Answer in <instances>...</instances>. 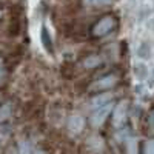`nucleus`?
I'll return each mask as SVG.
<instances>
[{
    "mask_svg": "<svg viewBox=\"0 0 154 154\" xmlns=\"http://www.w3.org/2000/svg\"><path fill=\"white\" fill-rule=\"evenodd\" d=\"M114 28V19L111 16H106L103 17L100 22H97L94 25V28H93V34L97 35V37H103L106 34H109Z\"/></svg>",
    "mask_w": 154,
    "mask_h": 154,
    "instance_id": "7ed1b4c3",
    "label": "nucleus"
},
{
    "mask_svg": "<svg viewBox=\"0 0 154 154\" xmlns=\"http://www.w3.org/2000/svg\"><path fill=\"white\" fill-rule=\"evenodd\" d=\"M133 74L136 77V80H140V82H143L148 79V74H149V69L146 66V63L145 62H136L134 65H133Z\"/></svg>",
    "mask_w": 154,
    "mask_h": 154,
    "instance_id": "0eeeda50",
    "label": "nucleus"
},
{
    "mask_svg": "<svg viewBox=\"0 0 154 154\" xmlns=\"http://www.w3.org/2000/svg\"><path fill=\"white\" fill-rule=\"evenodd\" d=\"M34 154H45V151H40V149H38V151H35Z\"/></svg>",
    "mask_w": 154,
    "mask_h": 154,
    "instance_id": "aec40b11",
    "label": "nucleus"
},
{
    "mask_svg": "<svg viewBox=\"0 0 154 154\" xmlns=\"http://www.w3.org/2000/svg\"><path fill=\"white\" fill-rule=\"evenodd\" d=\"M86 146H88L89 151L97 154V152H100L102 149H103V140H102V137H99V136H93V137L88 139Z\"/></svg>",
    "mask_w": 154,
    "mask_h": 154,
    "instance_id": "9d476101",
    "label": "nucleus"
},
{
    "mask_svg": "<svg viewBox=\"0 0 154 154\" xmlns=\"http://www.w3.org/2000/svg\"><path fill=\"white\" fill-rule=\"evenodd\" d=\"M0 66H2V60H0Z\"/></svg>",
    "mask_w": 154,
    "mask_h": 154,
    "instance_id": "5701e85b",
    "label": "nucleus"
},
{
    "mask_svg": "<svg viewBox=\"0 0 154 154\" xmlns=\"http://www.w3.org/2000/svg\"><path fill=\"white\" fill-rule=\"evenodd\" d=\"M40 42H42V46L46 49V53L53 54V37H51L46 25H42L40 28Z\"/></svg>",
    "mask_w": 154,
    "mask_h": 154,
    "instance_id": "6e6552de",
    "label": "nucleus"
},
{
    "mask_svg": "<svg viewBox=\"0 0 154 154\" xmlns=\"http://www.w3.org/2000/svg\"><path fill=\"white\" fill-rule=\"evenodd\" d=\"M152 28H154V17H152Z\"/></svg>",
    "mask_w": 154,
    "mask_h": 154,
    "instance_id": "412c9836",
    "label": "nucleus"
},
{
    "mask_svg": "<svg viewBox=\"0 0 154 154\" xmlns=\"http://www.w3.org/2000/svg\"><path fill=\"white\" fill-rule=\"evenodd\" d=\"M116 83H117V75L108 74V75H103V77H100V79H97L91 86H89V89H91V91H105V89H111Z\"/></svg>",
    "mask_w": 154,
    "mask_h": 154,
    "instance_id": "f03ea898",
    "label": "nucleus"
},
{
    "mask_svg": "<svg viewBox=\"0 0 154 154\" xmlns=\"http://www.w3.org/2000/svg\"><path fill=\"white\" fill-rule=\"evenodd\" d=\"M112 108H114L112 102H111V103L103 105V106H100V108H96V109L93 111V114H91V117H89V123H91L94 128H97V126H100V125H103L105 120L108 119L109 112L112 111Z\"/></svg>",
    "mask_w": 154,
    "mask_h": 154,
    "instance_id": "f257e3e1",
    "label": "nucleus"
},
{
    "mask_svg": "<svg viewBox=\"0 0 154 154\" xmlns=\"http://www.w3.org/2000/svg\"><path fill=\"white\" fill-rule=\"evenodd\" d=\"M0 17H2V9H0Z\"/></svg>",
    "mask_w": 154,
    "mask_h": 154,
    "instance_id": "4be33fe9",
    "label": "nucleus"
},
{
    "mask_svg": "<svg viewBox=\"0 0 154 154\" xmlns=\"http://www.w3.org/2000/svg\"><path fill=\"white\" fill-rule=\"evenodd\" d=\"M9 134H11V128L9 126H0V140L8 139Z\"/></svg>",
    "mask_w": 154,
    "mask_h": 154,
    "instance_id": "2eb2a0df",
    "label": "nucleus"
},
{
    "mask_svg": "<svg viewBox=\"0 0 154 154\" xmlns=\"http://www.w3.org/2000/svg\"><path fill=\"white\" fill-rule=\"evenodd\" d=\"M148 125H149L151 130H154V111H151L149 117H148Z\"/></svg>",
    "mask_w": 154,
    "mask_h": 154,
    "instance_id": "f3484780",
    "label": "nucleus"
},
{
    "mask_svg": "<svg viewBox=\"0 0 154 154\" xmlns=\"http://www.w3.org/2000/svg\"><path fill=\"white\" fill-rule=\"evenodd\" d=\"M112 102V94L111 93H103V94H99L96 97H93L91 100H89V106H91L93 109L96 108H100V106H103L106 103H111Z\"/></svg>",
    "mask_w": 154,
    "mask_h": 154,
    "instance_id": "1a4fd4ad",
    "label": "nucleus"
},
{
    "mask_svg": "<svg viewBox=\"0 0 154 154\" xmlns=\"http://www.w3.org/2000/svg\"><path fill=\"white\" fill-rule=\"evenodd\" d=\"M68 131L71 136H79L82 131H83V126H85V119L79 114H74L69 117L68 120Z\"/></svg>",
    "mask_w": 154,
    "mask_h": 154,
    "instance_id": "423d86ee",
    "label": "nucleus"
},
{
    "mask_svg": "<svg viewBox=\"0 0 154 154\" xmlns=\"http://www.w3.org/2000/svg\"><path fill=\"white\" fill-rule=\"evenodd\" d=\"M112 0H85V3L88 6H105V5H109Z\"/></svg>",
    "mask_w": 154,
    "mask_h": 154,
    "instance_id": "ddd939ff",
    "label": "nucleus"
},
{
    "mask_svg": "<svg viewBox=\"0 0 154 154\" xmlns=\"http://www.w3.org/2000/svg\"><path fill=\"white\" fill-rule=\"evenodd\" d=\"M145 154H154V139L146 142V145H145Z\"/></svg>",
    "mask_w": 154,
    "mask_h": 154,
    "instance_id": "dca6fc26",
    "label": "nucleus"
},
{
    "mask_svg": "<svg viewBox=\"0 0 154 154\" xmlns=\"http://www.w3.org/2000/svg\"><path fill=\"white\" fill-rule=\"evenodd\" d=\"M152 45L149 40H146V38H143V40H140L136 46V56L142 60V62H146L152 57Z\"/></svg>",
    "mask_w": 154,
    "mask_h": 154,
    "instance_id": "39448f33",
    "label": "nucleus"
},
{
    "mask_svg": "<svg viewBox=\"0 0 154 154\" xmlns=\"http://www.w3.org/2000/svg\"><path fill=\"white\" fill-rule=\"evenodd\" d=\"M126 117H128V102L123 100V102L116 105V108L112 111V122L116 126H120L125 123Z\"/></svg>",
    "mask_w": 154,
    "mask_h": 154,
    "instance_id": "20e7f679",
    "label": "nucleus"
},
{
    "mask_svg": "<svg viewBox=\"0 0 154 154\" xmlns=\"http://www.w3.org/2000/svg\"><path fill=\"white\" fill-rule=\"evenodd\" d=\"M8 154H19V152H17V149H14V148H11V149L8 151Z\"/></svg>",
    "mask_w": 154,
    "mask_h": 154,
    "instance_id": "6ab92c4d",
    "label": "nucleus"
},
{
    "mask_svg": "<svg viewBox=\"0 0 154 154\" xmlns=\"http://www.w3.org/2000/svg\"><path fill=\"white\" fill-rule=\"evenodd\" d=\"M100 63V57H97V56H89L85 62H83V65L86 66V68H94V66H97Z\"/></svg>",
    "mask_w": 154,
    "mask_h": 154,
    "instance_id": "f8f14e48",
    "label": "nucleus"
},
{
    "mask_svg": "<svg viewBox=\"0 0 154 154\" xmlns=\"http://www.w3.org/2000/svg\"><path fill=\"white\" fill-rule=\"evenodd\" d=\"M3 79H5V71H3V69H0V82H2Z\"/></svg>",
    "mask_w": 154,
    "mask_h": 154,
    "instance_id": "a211bd4d",
    "label": "nucleus"
},
{
    "mask_svg": "<svg viewBox=\"0 0 154 154\" xmlns=\"http://www.w3.org/2000/svg\"><path fill=\"white\" fill-rule=\"evenodd\" d=\"M12 114V105L11 103H5L0 106V122H5L11 117Z\"/></svg>",
    "mask_w": 154,
    "mask_h": 154,
    "instance_id": "9b49d317",
    "label": "nucleus"
},
{
    "mask_svg": "<svg viewBox=\"0 0 154 154\" xmlns=\"http://www.w3.org/2000/svg\"><path fill=\"white\" fill-rule=\"evenodd\" d=\"M17 152H19V154H31V146H29V143H28V142H22V143L19 145Z\"/></svg>",
    "mask_w": 154,
    "mask_h": 154,
    "instance_id": "4468645a",
    "label": "nucleus"
}]
</instances>
